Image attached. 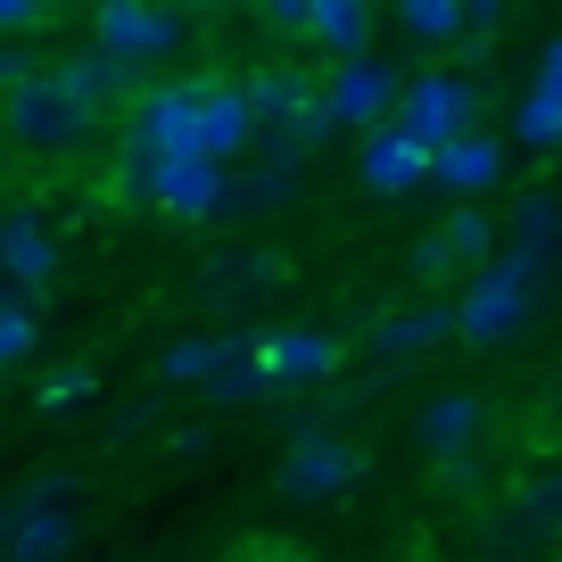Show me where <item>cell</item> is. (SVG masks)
<instances>
[{"mask_svg":"<svg viewBox=\"0 0 562 562\" xmlns=\"http://www.w3.org/2000/svg\"><path fill=\"white\" fill-rule=\"evenodd\" d=\"M265 133L248 83H166V91H140L133 108V140L124 158H166V149H207V158H232Z\"/></svg>","mask_w":562,"mask_h":562,"instance_id":"cell-1","label":"cell"},{"mask_svg":"<svg viewBox=\"0 0 562 562\" xmlns=\"http://www.w3.org/2000/svg\"><path fill=\"white\" fill-rule=\"evenodd\" d=\"M562 273V257H546V248H521L513 240V257H496V265H480V281L463 290V306H456V331L463 339H505V331H521L529 315H538V299H546V281Z\"/></svg>","mask_w":562,"mask_h":562,"instance_id":"cell-2","label":"cell"},{"mask_svg":"<svg viewBox=\"0 0 562 562\" xmlns=\"http://www.w3.org/2000/svg\"><path fill=\"white\" fill-rule=\"evenodd\" d=\"M0 124H9V140H18L25 158H67V149H83L91 133H100V108L75 100L67 75H18L9 83V100H0Z\"/></svg>","mask_w":562,"mask_h":562,"instance_id":"cell-3","label":"cell"},{"mask_svg":"<svg viewBox=\"0 0 562 562\" xmlns=\"http://www.w3.org/2000/svg\"><path fill=\"white\" fill-rule=\"evenodd\" d=\"M430 175H439V149H430L405 116H389V124H372V133H364V191L405 199L414 182H430Z\"/></svg>","mask_w":562,"mask_h":562,"instance_id":"cell-4","label":"cell"},{"mask_svg":"<svg viewBox=\"0 0 562 562\" xmlns=\"http://www.w3.org/2000/svg\"><path fill=\"white\" fill-rule=\"evenodd\" d=\"M356 472H364L356 439H339V430H299V447H290V463H281V496L315 505V496H339Z\"/></svg>","mask_w":562,"mask_h":562,"instance_id":"cell-5","label":"cell"},{"mask_svg":"<svg viewBox=\"0 0 562 562\" xmlns=\"http://www.w3.org/2000/svg\"><path fill=\"white\" fill-rule=\"evenodd\" d=\"M91 34H100V42H108L116 58L149 67V58H166V50L182 42V25L166 18L158 0H100V9H91Z\"/></svg>","mask_w":562,"mask_h":562,"instance_id":"cell-6","label":"cell"},{"mask_svg":"<svg viewBox=\"0 0 562 562\" xmlns=\"http://www.w3.org/2000/svg\"><path fill=\"white\" fill-rule=\"evenodd\" d=\"M472 108H480V91H472V83H456V75H422V83H405L397 116L414 124V133L430 140V149H439V140L472 133Z\"/></svg>","mask_w":562,"mask_h":562,"instance_id":"cell-7","label":"cell"},{"mask_svg":"<svg viewBox=\"0 0 562 562\" xmlns=\"http://www.w3.org/2000/svg\"><path fill=\"white\" fill-rule=\"evenodd\" d=\"M58 75H67V91H75V100H91L100 116H116V108H140V91H133V58H116L108 42H91V50L58 58Z\"/></svg>","mask_w":562,"mask_h":562,"instance_id":"cell-8","label":"cell"},{"mask_svg":"<svg viewBox=\"0 0 562 562\" xmlns=\"http://www.w3.org/2000/svg\"><path fill=\"white\" fill-rule=\"evenodd\" d=\"M405 91H397V75L389 67H372V58H348V75L331 83V108H339V124H389V108H397Z\"/></svg>","mask_w":562,"mask_h":562,"instance_id":"cell-9","label":"cell"},{"mask_svg":"<svg viewBox=\"0 0 562 562\" xmlns=\"http://www.w3.org/2000/svg\"><path fill=\"white\" fill-rule=\"evenodd\" d=\"M488 240H496V232L480 224L472 207H463L456 224H439V232H430V240L414 248V273H422V281H447V273H456V265H488Z\"/></svg>","mask_w":562,"mask_h":562,"instance_id":"cell-10","label":"cell"},{"mask_svg":"<svg viewBox=\"0 0 562 562\" xmlns=\"http://www.w3.org/2000/svg\"><path fill=\"white\" fill-rule=\"evenodd\" d=\"M0 546H9L18 562H58V554H75V546H83V521H75L67 505L18 513V521H0Z\"/></svg>","mask_w":562,"mask_h":562,"instance_id":"cell-11","label":"cell"},{"mask_svg":"<svg viewBox=\"0 0 562 562\" xmlns=\"http://www.w3.org/2000/svg\"><path fill=\"white\" fill-rule=\"evenodd\" d=\"M265 356H273V372L290 389L331 381V372H339V339H323V331H265Z\"/></svg>","mask_w":562,"mask_h":562,"instance_id":"cell-12","label":"cell"},{"mask_svg":"<svg viewBox=\"0 0 562 562\" xmlns=\"http://www.w3.org/2000/svg\"><path fill=\"white\" fill-rule=\"evenodd\" d=\"M248 100H257V116H265V133H281V140H290V133H299V124H306V108H315V100H323V91H315V83H306V75H290V67H273V75H257V83H248Z\"/></svg>","mask_w":562,"mask_h":562,"instance_id":"cell-13","label":"cell"},{"mask_svg":"<svg viewBox=\"0 0 562 562\" xmlns=\"http://www.w3.org/2000/svg\"><path fill=\"white\" fill-rule=\"evenodd\" d=\"M299 199V140H281L265 166H248L240 182H232V207H248V215H265V207H290Z\"/></svg>","mask_w":562,"mask_h":562,"instance_id":"cell-14","label":"cell"},{"mask_svg":"<svg viewBox=\"0 0 562 562\" xmlns=\"http://www.w3.org/2000/svg\"><path fill=\"white\" fill-rule=\"evenodd\" d=\"M521 140L529 149H554L562 140V42H546V67H538V83H529V100H521Z\"/></svg>","mask_w":562,"mask_h":562,"instance_id":"cell-15","label":"cell"},{"mask_svg":"<svg viewBox=\"0 0 562 562\" xmlns=\"http://www.w3.org/2000/svg\"><path fill=\"white\" fill-rule=\"evenodd\" d=\"M0 257H9V273H18L25 290H42V281L58 273V257H50V240H42L34 207H9V224H0Z\"/></svg>","mask_w":562,"mask_h":562,"instance_id":"cell-16","label":"cell"},{"mask_svg":"<svg viewBox=\"0 0 562 562\" xmlns=\"http://www.w3.org/2000/svg\"><path fill=\"white\" fill-rule=\"evenodd\" d=\"M496 140H480V133H456V140H439V182L447 191H488L496 182Z\"/></svg>","mask_w":562,"mask_h":562,"instance_id":"cell-17","label":"cell"},{"mask_svg":"<svg viewBox=\"0 0 562 562\" xmlns=\"http://www.w3.org/2000/svg\"><path fill=\"white\" fill-rule=\"evenodd\" d=\"M306 34H315L323 50H339V58H364L372 9H364V0H315V25H306Z\"/></svg>","mask_w":562,"mask_h":562,"instance_id":"cell-18","label":"cell"},{"mask_svg":"<svg viewBox=\"0 0 562 562\" xmlns=\"http://www.w3.org/2000/svg\"><path fill=\"white\" fill-rule=\"evenodd\" d=\"M456 331V306H414V315H389L381 331H372V356H414L430 348V339Z\"/></svg>","mask_w":562,"mask_h":562,"instance_id":"cell-19","label":"cell"},{"mask_svg":"<svg viewBox=\"0 0 562 562\" xmlns=\"http://www.w3.org/2000/svg\"><path fill=\"white\" fill-rule=\"evenodd\" d=\"M232 348H240V339H182V348H166V381H175V389H207L215 381V372H224L232 364Z\"/></svg>","mask_w":562,"mask_h":562,"instance_id":"cell-20","label":"cell"},{"mask_svg":"<svg viewBox=\"0 0 562 562\" xmlns=\"http://www.w3.org/2000/svg\"><path fill=\"white\" fill-rule=\"evenodd\" d=\"M480 430V397H439L430 414H422V439H430V456H456V447H472Z\"/></svg>","mask_w":562,"mask_h":562,"instance_id":"cell-21","label":"cell"},{"mask_svg":"<svg viewBox=\"0 0 562 562\" xmlns=\"http://www.w3.org/2000/svg\"><path fill=\"white\" fill-rule=\"evenodd\" d=\"M75 496H83V472H34L25 488H9L0 521H18V513H50V505H75Z\"/></svg>","mask_w":562,"mask_h":562,"instance_id":"cell-22","label":"cell"},{"mask_svg":"<svg viewBox=\"0 0 562 562\" xmlns=\"http://www.w3.org/2000/svg\"><path fill=\"white\" fill-rule=\"evenodd\" d=\"M397 18L414 25V42H447L472 25V0H397Z\"/></svg>","mask_w":562,"mask_h":562,"instance_id":"cell-23","label":"cell"},{"mask_svg":"<svg viewBox=\"0 0 562 562\" xmlns=\"http://www.w3.org/2000/svg\"><path fill=\"white\" fill-rule=\"evenodd\" d=\"M513 505H521L529 521H546V538H562V463H554V472H538V480H521Z\"/></svg>","mask_w":562,"mask_h":562,"instance_id":"cell-24","label":"cell"},{"mask_svg":"<svg viewBox=\"0 0 562 562\" xmlns=\"http://www.w3.org/2000/svg\"><path fill=\"white\" fill-rule=\"evenodd\" d=\"M34 348V290H9V306H0V356H9V364H18V356Z\"/></svg>","mask_w":562,"mask_h":562,"instance_id":"cell-25","label":"cell"},{"mask_svg":"<svg viewBox=\"0 0 562 562\" xmlns=\"http://www.w3.org/2000/svg\"><path fill=\"white\" fill-rule=\"evenodd\" d=\"M42 397H50V405H75V397H91V372H83V364H67L50 389H42Z\"/></svg>","mask_w":562,"mask_h":562,"instance_id":"cell-26","label":"cell"},{"mask_svg":"<svg viewBox=\"0 0 562 562\" xmlns=\"http://www.w3.org/2000/svg\"><path fill=\"white\" fill-rule=\"evenodd\" d=\"M0 25H9V34H34V25H42V0H0Z\"/></svg>","mask_w":562,"mask_h":562,"instance_id":"cell-27","label":"cell"},{"mask_svg":"<svg viewBox=\"0 0 562 562\" xmlns=\"http://www.w3.org/2000/svg\"><path fill=\"white\" fill-rule=\"evenodd\" d=\"M265 9H273V25H290V34L315 25V0H265Z\"/></svg>","mask_w":562,"mask_h":562,"instance_id":"cell-28","label":"cell"},{"mask_svg":"<svg viewBox=\"0 0 562 562\" xmlns=\"http://www.w3.org/2000/svg\"><path fill=\"white\" fill-rule=\"evenodd\" d=\"M505 18V0H472V25H496Z\"/></svg>","mask_w":562,"mask_h":562,"instance_id":"cell-29","label":"cell"}]
</instances>
